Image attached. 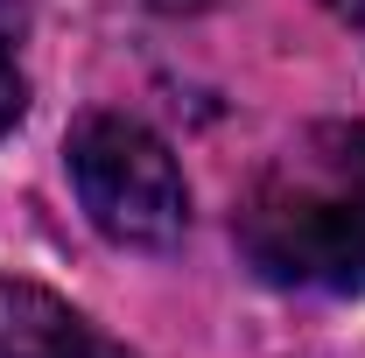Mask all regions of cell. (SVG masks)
<instances>
[{
  "label": "cell",
  "mask_w": 365,
  "mask_h": 358,
  "mask_svg": "<svg viewBox=\"0 0 365 358\" xmlns=\"http://www.w3.org/2000/svg\"><path fill=\"white\" fill-rule=\"evenodd\" d=\"M148 7H162V14H197L204 0H148Z\"/></svg>",
  "instance_id": "cell-6"
},
{
  "label": "cell",
  "mask_w": 365,
  "mask_h": 358,
  "mask_svg": "<svg viewBox=\"0 0 365 358\" xmlns=\"http://www.w3.org/2000/svg\"><path fill=\"white\" fill-rule=\"evenodd\" d=\"M239 253L274 288H365V120L309 127L239 204Z\"/></svg>",
  "instance_id": "cell-1"
},
{
  "label": "cell",
  "mask_w": 365,
  "mask_h": 358,
  "mask_svg": "<svg viewBox=\"0 0 365 358\" xmlns=\"http://www.w3.org/2000/svg\"><path fill=\"white\" fill-rule=\"evenodd\" d=\"M0 358H127L63 295L36 281H0Z\"/></svg>",
  "instance_id": "cell-3"
},
{
  "label": "cell",
  "mask_w": 365,
  "mask_h": 358,
  "mask_svg": "<svg viewBox=\"0 0 365 358\" xmlns=\"http://www.w3.org/2000/svg\"><path fill=\"white\" fill-rule=\"evenodd\" d=\"M63 162H71V183H78V204L91 211V225L113 246L162 253V246L182 239V225H190L182 169L140 120L85 113L71 127V140H63Z\"/></svg>",
  "instance_id": "cell-2"
},
{
  "label": "cell",
  "mask_w": 365,
  "mask_h": 358,
  "mask_svg": "<svg viewBox=\"0 0 365 358\" xmlns=\"http://www.w3.org/2000/svg\"><path fill=\"white\" fill-rule=\"evenodd\" d=\"M323 7H330L337 21H365V0H323Z\"/></svg>",
  "instance_id": "cell-5"
},
{
  "label": "cell",
  "mask_w": 365,
  "mask_h": 358,
  "mask_svg": "<svg viewBox=\"0 0 365 358\" xmlns=\"http://www.w3.org/2000/svg\"><path fill=\"white\" fill-rule=\"evenodd\" d=\"M21 113H29V78H21V63H14V7L0 0V134H7Z\"/></svg>",
  "instance_id": "cell-4"
}]
</instances>
